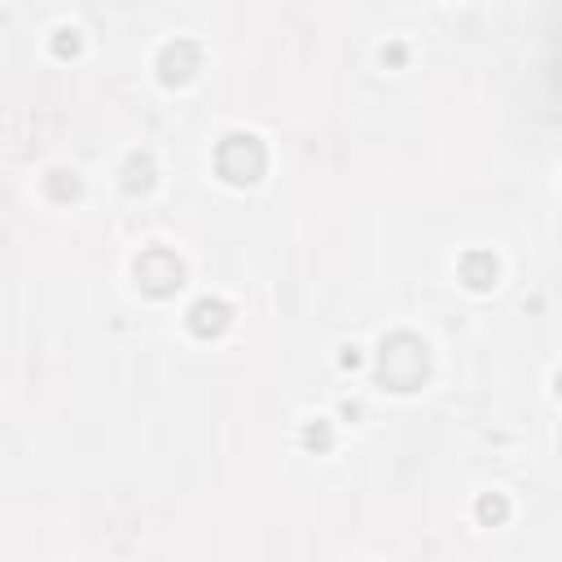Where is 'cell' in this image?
Segmentation results:
<instances>
[{
    "label": "cell",
    "instance_id": "cell-1",
    "mask_svg": "<svg viewBox=\"0 0 562 562\" xmlns=\"http://www.w3.org/2000/svg\"><path fill=\"white\" fill-rule=\"evenodd\" d=\"M426 378V347L414 334H395L383 342V383H392L395 392H414Z\"/></svg>",
    "mask_w": 562,
    "mask_h": 562
},
{
    "label": "cell",
    "instance_id": "cell-2",
    "mask_svg": "<svg viewBox=\"0 0 562 562\" xmlns=\"http://www.w3.org/2000/svg\"><path fill=\"white\" fill-rule=\"evenodd\" d=\"M216 168H220V176L233 180V185L260 180V171H264V146H260V137H250V132L224 137L220 149H216Z\"/></svg>",
    "mask_w": 562,
    "mask_h": 562
},
{
    "label": "cell",
    "instance_id": "cell-3",
    "mask_svg": "<svg viewBox=\"0 0 562 562\" xmlns=\"http://www.w3.org/2000/svg\"><path fill=\"white\" fill-rule=\"evenodd\" d=\"M180 277H185L180 260H176L171 250H163V246H154V250H146V255L137 260V281H141L149 294H171L180 286Z\"/></svg>",
    "mask_w": 562,
    "mask_h": 562
},
{
    "label": "cell",
    "instance_id": "cell-4",
    "mask_svg": "<svg viewBox=\"0 0 562 562\" xmlns=\"http://www.w3.org/2000/svg\"><path fill=\"white\" fill-rule=\"evenodd\" d=\"M198 62H202L198 45H189V40H176V45H168V49H163V57H158V71H163V79H168V84H185V79H194Z\"/></svg>",
    "mask_w": 562,
    "mask_h": 562
},
{
    "label": "cell",
    "instance_id": "cell-5",
    "mask_svg": "<svg viewBox=\"0 0 562 562\" xmlns=\"http://www.w3.org/2000/svg\"><path fill=\"white\" fill-rule=\"evenodd\" d=\"M229 303H220V299H198L194 308H189V330H194L198 339H211V334H220V330H229Z\"/></svg>",
    "mask_w": 562,
    "mask_h": 562
},
{
    "label": "cell",
    "instance_id": "cell-6",
    "mask_svg": "<svg viewBox=\"0 0 562 562\" xmlns=\"http://www.w3.org/2000/svg\"><path fill=\"white\" fill-rule=\"evenodd\" d=\"M462 281L470 291H488L496 286V260H492L488 250H470L462 260Z\"/></svg>",
    "mask_w": 562,
    "mask_h": 562
},
{
    "label": "cell",
    "instance_id": "cell-7",
    "mask_svg": "<svg viewBox=\"0 0 562 562\" xmlns=\"http://www.w3.org/2000/svg\"><path fill=\"white\" fill-rule=\"evenodd\" d=\"M49 189H53V198H75V194H79V180H75L71 171H53Z\"/></svg>",
    "mask_w": 562,
    "mask_h": 562
},
{
    "label": "cell",
    "instance_id": "cell-8",
    "mask_svg": "<svg viewBox=\"0 0 562 562\" xmlns=\"http://www.w3.org/2000/svg\"><path fill=\"white\" fill-rule=\"evenodd\" d=\"M506 514H510V506H506L501 496H484V501H479V518H484V523H501Z\"/></svg>",
    "mask_w": 562,
    "mask_h": 562
},
{
    "label": "cell",
    "instance_id": "cell-9",
    "mask_svg": "<svg viewBox=\"0 0 562 562\" xmlns=\"http://www.w3.org/2000/svg\"><path fill=\"white\" fill-rule=\"evenodd\" d=\"M53 53H57V57H71V53H79V40H75V31H57V40H53Z\"/></svg>",
    "mask_w": 562,
    "mask_h": 562
},
{
    "label": "cell",
    "instance_id": "cell-10",
    "mask_svg": "<svg viewBox=\"0 0 562 562\" xmlns=\"http://www.w3.org/2000/svg\"><path fill=\"white\" fill-rule=\"evenodd\" d=\"M303 444H308V448H330V426H325V422H321V426H308V431H303Z\"/></svg>",
    "mask_w": 562,
    "mask_h": 562
},
{
    "label": "cell",
    "instance_id": "cell-11",
    "mask_svg": "<svg viewBox=\"0 0 562 562\" xmlns=\"http://www.w3.org/2000/svg\"><path fill=\"white\" fill-rule=\"evenodd\" d=\"M554 387H558V395H562V373H558V378H554Z\"/></svg>",
    "mask_w": 562,
    "mask_h": 562
}]
</instances>
